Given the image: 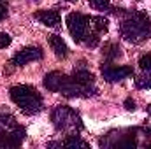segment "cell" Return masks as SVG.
Wrapping results in <instances>:
<instances>
[{"mask_svg":"<svg viewBox=\"0 0 151 149\" xmlns=\"http://www.w3.org/2000/svg\"><path fill=\"white\" fill-rule=\"evenodd\" d=\"M35 19H37L39 23L46 25V27H51V28L58 27L60 21H62L58 11H53V9H47V11H37V12H35Z\"/></svg>","mask_w":151,"mask_h":149,"instance_id":"ba28073f","label":"cell"},{"mask_svg":"<svg viewBox=\"0 0 151 149\" xmlns=\"http://www.w3.org/2000/svg\"><path fill=\"white\" fill-rule=\"evenodd\" d=\"M139 67L144 72H151V53H146L139 58Z\"/></svg>","mask_w":151,"mask_h":149,"instance_id":"9a60e30c","label":"cell"},{"mask_svg":"<svg viewBox=\"0 0 151 149\" xmlns=\"http://www.w3.org/2000/svg\"><path fill=\"white\" fill-rule=\"evenodd\" d=\"M44 53L39 46H28V47H23L21 51H18L14 56H12V65L16 67H23L30 62H35V60H42Z\"/></svg>","mask_w":151,"mask_h":149,"instance_id":"5b68a950","label":"cell"},{"mask_svg":"<svg viewBox=\"0 0 151 149\" xmlns=\"http://www.w3.org/2000/svg\"><path fill=\"white\" fill-rule=\"evenodd\" d=\"M11 42H12V39H11L9 34H5V32L0 34V47H2V49H4V47H9Z\"/></svg>","mask_w":151,"mask_h":149,"instance_id":"ac0fdd59","label":"cell"},{"mask_svg":"<svg viewBox=\"0 0 151 149\" xmlns=\"http://www.w3.org/2000/svg\"><path fill=\"white\" fill-rule=\"evenodd\" d=\"M11 100L25 112V114H37L42 109V97L35 88L28 84H16L9 90Z\"/></svg>","mask_w":151,"mask_h":149,"instance_id":"7a4b0ae2","label":"cell"},{"mask_svg":"<svg viewBox=\"0 0 151 149\" xmlns=\"http://www.w3.org/2000/svg\"><path fill=\"white\" fill-rule=\"evenodd\" d=\"M90 4H91V7L97 9V11H106V9H109L111 0H90Z\"/></svg>","mask_w":151,"mask_h":149,"instance_id":"2e32d148","label":"cell"},{"mask_svg":"<svg viewBox=\"0 0 151 149\" xmlns=\"http://www.w3.org/2000/svg\"><path fill=\"white\" fill-rule=\"evenodd\" d=\"M102 54H104V58L107 60V62H114L119 54H121V49H119V46L118 44H106L104 46V51H102Z\"/></svg>","mask_w":151,"mask_h":149,"instance_id":"4fadbf2b","label":"cell"},{"mask_svg":"<svg viewBox=\"0 0 151 149\" xmlns=\"http://www.w3.org/2000/svg\"><path fill=\"white\" fill-rule=\"evenodd\" d=\"M51 121L58 130H63V132H67V130H81L83 128L81 117L67 105H58L51 112Z\"/></svg>","mask_w":151,"mask_h":149,"instance_id":"3957f363","label":"cell"},{"mask_svg":"<svg viewBox=\"0 0 151 149\" xmlns=\"http://www.w3.org/2000/svg\"><path fill=\"white\" fill-rule=\"evenodd\" d=\"M23 139H25V128H21V126L2 130L0 132V148H16L23 142Z\"/></svg>","mask_w":151,"mask_h":149,"instance_id":"8992f818","label":"cell"},{"mask_svg":"<svg viewBox=\"0 0 151 149\" xmlns=\"http://www.w3.org/2000/svg\"><path fill=\"white\" fill-rule=\"evenodd\" d=\"M63 79H65V74H62V72H49L44 77V86L49 91H60V86H62Z\"/></svg>","mask_w":151,"mask_h":149,"instance_id":"30bf717a","label":"cell"},{"mask_svg":"<svg viewBox=\"0 0 151 149\" xmlns=\"http://www.w3.org/2000/svg\"><path fill=\"white\" fill-rule=\"evenodd\" d=\"M67 2H76V0H67Z\"/></svg>","mask_w":151,"mask_h":149,"instance_id":"44dd1931","label":"cell"},{"mask_svg":"<svg viewBox=\"0 0 151 149\" xmlns=\"http://www.w3.org/2000/svg\"><path fill=\"white\" fill-rule=\"evenodd\" d=\"M62 146H65V148H83V149L88 148V144H86V142H84L79 135H76V133L67 135V139L62 142Z\"/></svg>","mask_w":151,"mask_h":149,"instance_id":"5bb4252c","label":"cell"},{"mask_svg":"<svg viewBox=\"0 0 151 149\" xmlns=\"http://www.w3.org/2000/svg\"><path fill=\"white\" fill-rule=\"evenodd\" d=\"M67 28L70 32V35L76 42H83L86 34H88V25H90V18L81 14V12H69L67 14Z\"/></svg>","mask_w":151,"mask_h":149,"instance_id":"277c9868","label":"cell"},{"mask_svg":"<svg viewBox=\"0 0 151 149\" xmlns=\"http://www.w3.org/2000/svg\"><path fill=\"white\" fill-rule=\"evenodd\" d=\"M125 109H127V111H134V109H135V102H134L132 98H127V100H125Z\"/></svg>","mask_w":151,"mask_h":149,"instance_id":"ffe728a7","label":"cell"},{"mask_svg":"<svg viewBox=\"0 0 151 149\" xmlns=\"http://www.w3.org/2000/svg\"><path fill=\"white\" fill-rule=\"evenodd\" d=\"M102 75L107 82L123 81L128 75H134L132 67H114V65H102Z\"/></svg>","mask_w":151,"mask_h":149,"instance_id":"52a82bcc","label":"cell"},{"mask_svg":"<svg viewBox=\"0 0 151 149\" xmlns=\"http://www.w3.org/2000/svg\"><path fill=\"white\" fill-rule=\"evenodd\" d=\"M5 16H7V2L0 0V21L5 19Z\"/></svg>","mask_w":151,"mask_h":149,"instance_id":"d6986e66","label":"cell"},{"mask_svg":"<svg viewBox=\"0 0 151 149\" xmlns=\"http://www.w3.org/2000/svg\"><path fill=\"white\" fill-rule=\"evenodd\" d=\"M90 21H91L90 25H91V28H93L95 34L107 32V28H109V21L106 18H102V16H93V18H90Z\"/></svg>","mask_w":151,"mask_h":149,"instance_id":"7c38bea8","label":"cell"},{"mask_svg":"<svg viewBox=\"0 0 151 149\" xmlns=\"http://www.w3.org/2000/svg\"><path fill=\"white\" fill-rule=\"evenodd\" d=\"M72 79H74L76 82L83 84V86H90V84H93V79H95V75L91 74L90 70H86V69H79V70H74Z\"/></svg>","mask_w":151,"mask_h":149,"instance_id":"8fae6325","label":"cell"},{"mask_svg":"<svg viewBox=\"0 0 151 149\" xmlns=\"http://www.w3.org/2000/svg\"><path fill=\"white\" fill-rule=\"evenodd\" d=\"M123 39L128 42H142L151 35V19L142 12H132L119 27Z\"/></svg>","mask_w":151,"mask_h":149,"instance_id":"6da1fadb","label":"cell"},{"mask_svg":"<svg viewBox=\"0 0 151 149\" xmlns=\"http://www.w3.org/2000/svg\"><path fill=\"white\" fill-rule=\"evenodd\" d=\"M88 47H95L97 44H99V34H86V37H84V40H83Z\"/></svg>","mask_w":151,"mask_h":149,"instance_id":"e0dca14e","label":"cell"},{"mask_svg":"<svg viewBox=\"0 0 151 149\" xmlns=\"http://www.w3.org/2000/svg\"><path fill=\"white\" fill-rule=\"evenodd\" d=\"M49 46H51L53 53L56 54V58H60V60L67 58V54H69V47H67L65 40L60 37V35H49Z\"/></svg>","mask_w":151,"mask_h":149,"instance_id":"9c48e42d","label":"cell"}]
</instances>
